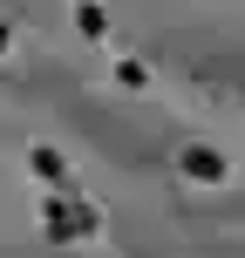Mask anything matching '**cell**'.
<instances>
[{
    "label": "cell",
    "mask_w": 245,
    "mask_h": 258,
    "mask_svg": "<svg viewBox=\"0 0 245 258\" xmlns=\"http://www.w3.org/2000/svg\"><path fill=\"white\" fill-rule=\"evenodd\" d=\"M184 170H191V177H225V163H218V156H205V150H184Z\"/></svg>",
    "instance_id": "6da1fadb"
}]
</instances>
